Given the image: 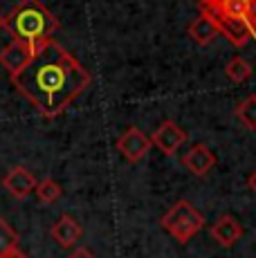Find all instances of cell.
<instances>
[{
    "label": "cell",
    "instance_id": "6da1fadb",
    "mask_svg": "<svg viewBox=\"0 0 256 258\" xmlns=\"http://www.w3.org/2000/svg\"><path fill=\"white\" fill-rule=\"evenodd\" d=\"M90 81V72L52 38L38 43L29 61L12 77L14 88L45 119L63 115L88 90Z\"/></svg>",
    "mask_w": 256,
    "mask_h": 258
},
{
    "label": "cell",
    "instance_id": "7a4b0ae2",
    "mask_svg": "<svg viewBox=\"0 0 256 258\" xmlns=\"http://www.w3.org/2000/svg\"><path fill=\"white\" fill-rule=\"evenodd\" d=\"M5 29L14 36V41H21L34 49L41 41L52 38L58 29V18L41 0H21L9 16H5Z\"/></svg>",
    "mask_w": 256,
    "mask_h": 258
},
{
    "label": "cell",
    "instance_id": "3957f363",
    "mask_svg": "<svg viewBox=\"0 0 256 258\" xmlns=\"http://www.w3.org/2000/svg\"><path fill=\"white\" fill-rule=\"evenodd\" d=\"M160 225L166 234H171V238H175L180 245H184L205 227V218L191 202L180 200L162 216Z\"/></svg>",
    "mask_w": 256,
    "mask_h": 258
},
{
    "label": "cell",
    "instance_id": "277c9868",
    "mask_svg": "<svg viewBox=\"0 0 256 258\" xmlns=\"http://www.w3.org/2000/svg\"><path fill=\"white\" fill-rule=\"evenodd\" d=\"M200 12L220 18H240L256 27V0H200Z\"/></svg>",
    "mask_w": 256,
    "mask_h": 258
},
{
    "label": "cell",
    "instance_id": "5b68a950",
    "mask_svg": "<svg viewBox=\"0 0 256 258\" xmlns=\"http://www.w3.org/2000/svg\"><path fill=\"white\" fill-rule=\"evenodd\" d=\"M151 144L162 153V155H173L175 151L186 142V133L182 131L175 121L166 119L157 126V131L153 133V137H149Z\"/></svg>",
    "mask_w": 256,
    "mask_h": 258
},
{
    "label": "cell",
    "instance_id": "8992f818",
    "mask_svg": "<svg viewBox=\"0 0 256 258\" xmlns=\"http://www.w3.org/2000/svg\"><path fill=\"white\" fill-rule=\"evenodd\" d=\"M151 140L140 131V128H128L124 135L117 140V151L126 157V162L137 164L140 160H144L146 153L151 151Z\"/></svg>",
    "mask_w": 256,
    "mask_h": 258
},
{
    "label": "cell",
    "instance_id": "52a82bcc",
    "mask_svg": "<svg viewBox=\"0 0 256 258\" xmlns=\"http://www.w3.org/2000/svg\"><path fill=\"white\" fill-rule=\"evenodd\" d=\"M211 238H214L220 247H234L236 242L243 238V225L238 222L236 216L223 213V216H218L216 222L211 225Z\"/></svg>",
    "mask_w": 256,
    "mask_h": 258
},
{
    "label": "cell",
    "instance_id": "ba28073f",
    "mask_svg": "<svg viewBox=\"0 0 256 258\" xmlns=\"http://www.w3.org/2000/svg\"><path fill=\"white\" fill-rule=\"evenodd\" d=\"M218 23V32L231 43L234 47H243L252 41V36L256 34V27L249 21H240V18H220Z\"/></svg>",
    "mask_w": 256,
    "mask_h": 258
},
{
    "label": "cell",
    "instance_id": "9c48e42d",
    "mask_svg": "<svg viewBox=\"0 0 256 258\" xmlns=\"http://www.w3.org/2000/svg\"><path fill=\"white\" fill-rule=\"evenodd\" d=\"M182 166H184L189 173H194V175L203 177L216 166V155L205 146V144H194V146L182 155Z\"/></svg>",
    "mask_w": 256,
    "mask_h": 258
},
{
    "label": "cell",
    "instance_id": "30bf717a",
    "mask_svg": "<svg viewBox=\"0 0 256 258\" xmlns=\"http://www.w3.org/2000/svg\"><path fill=\"white\" fill-rule=\"evenodd\" d=\"M50 234H52V238H54V242H56V245H61L63 249H70V247H75L77 242L81 240L83 227L79 225L72 216L63 213V216H58V220L52 225Z\"/></svg>",
    "mask_w": 256,
    "mask_h": 258
},
{
    "label": "cell",
    "instance_id": "8fae6325",
    "mask_svg": "<svg viewBox=\"0 0 256 258\" xmlns=\"http://www.w3.org/2000/svg\"><path fill=\"white\" fill-rule=\"evenodd\" d=\"M3 186L12 193L18 200H25L29 193L36 186V177L27 171L25 166H14L12 171H7V175L3 177Z\"/></svg>",
    "mask_w": 256,
    "mask_h": 258
},
{
    "label": "cell",
    "instance_id": "7c38bea8",
    "mask_svg": "<svg viewBox=\"0 0 256 258\" xmlns=\"http://www.w3.org/2000/svg\"><path fill=\"white\" fill-rule=\"evenodd\" d=\"M29 56H32V47L21 41H12L0 49V66L9 72V77H14L29 61Z\"/></svg>",
    "mask_w": 256,
    "mask_h": 258
},
{
    "label": "cell",
    "instance_id": "4fadbf2b",
    "mask_svg": "<svg viewBox=\"0 0 256 258\" xmlns=\"http://www.w3.org/2000/svg\"><path fill=\"white\" fill-rule=\"evenodd\" d=\"M186 32H189L191 41H194L196 45H200V47H207L220 34L216 18L211 16V14H207V12H200V16L196 18V21L189 23V29H186Z\"/></svg>",
    "mask_w": 256,
    "mask_h": 258
},
{
    "label": "cell",
    "instance_id": "5bb4252c",
    "mask_svg": "<svg viewBox=\"0 0 256 258\" xmlns=\"http://www.w3.org/2000/svg\"><path fill=\"white\" fill-rule=\"evenodd\" d=\"M34 191H36V198L43 202V205H54V202L61 198L63 188H61V184H58L56 180H52V177H45V180L36 182Z\"/></svg>",
    "mask_w": 256,
    "mask_h": 258
},
{
    "label": "cell",
    "instance_id": "9a60e30c",
    "mask_svg": "<svg viewBox=\"0 0 256 258\" xmlns=\"http://www.w3.org/2000/svg\"><path fill=\"white\" fill-rule=\"evenodd\" d=\"M225 74L229 77V81L245 83V81H249V79H252V66H249L245 58L234 56L227 66H225Z\"/></svg>",
    "mask_w": 256,
    "mask_h": 258
},
{
    "label": "cell",
    "instance_id": "2e32d148",
    "mask_svg": "<svg viewBox=\"0 0 256 258\" xmlns=\"http://www.w3.org/2000/svg\"><path fill=\"white\" fill-rule=\"evenodd\" d=\"M236 117L243 123L247 131H256V94L243 99V101L236 106Z\"/></svg>",
    "mask_w": 256,
    "mask_h": 258
},
{
    "label": "cell",
    "instance_id": "e0dca14e",
    "mask_svg": "<svg viewBox=\"0 0 256 258\" xmlns=\"http://www.w3.org/2000/svg\"><path fill=\"white\" fill-rule=\"evenodd\" d=\"M18 234L14 231V227L9 225L5 218H0V256L5 254V251L14 249V247H18Z\"/></svg>",
    "mask_w": 256,
    "mask_h": 258
},
{
    "label": "cell",
    "instance_id": "ac0fdd59",
    "mask_svg": "<svg viewBox=\"0 0 256 258\" xmlns=\"http://www.w3.org/2000/svg\"><path fill=\"white\" fill-rule=\"evenodd\" d=\"M68 258H97V256L92 254L90 249H86V247H77V249L72 251V254L68 256Z\"/></svg>",
    "mask_w": 256,
    "mask_h": 258
},
{
    "label": "cell",
    "instance_id": "d6986e66",
    "mask_svg": "<svg viewBox=\"0 0 256 258\" xmlns=\"http://www.w3.org/2000/svg\"><path fill=\"white\" fill-rule=\"evenodd\" d=\"M0 258H29V256L25 254V251H21V249H18V247H14V249L5 251V254L0 256Z\"/></svg>",
    "mask_w": 256,
    "mask_h": 258
},
{
    "label": "cell",
    "instance_id": "ffe728a7",
    "mask_svg": "<svg viewBox=\"0 0 256 258\" xmlns=\"http://www.w3.org/2000/svg\"><path fill=\"white\" fill-rule=\"evenodd\" d=\"M247 186L252 193H256V171H252V175L247 177Z\"/></svg>",
    "mask_w": 256,
    "mask_h": 258
},
{
    "label": "cell",
    "instance_id": "44dd1931",
    "mask_svg": "<svg viewBox=\"0 0 256 258\" xmlns=\"http://www.w3.org/2000/svg\"><path fill=\"white\" fill-rule=\"evenodd\" d=\"M0 29H5V16H0Z\"/></svg>",
    "mask_w": 256,
    "mask_h": 258
}]
</instances>
